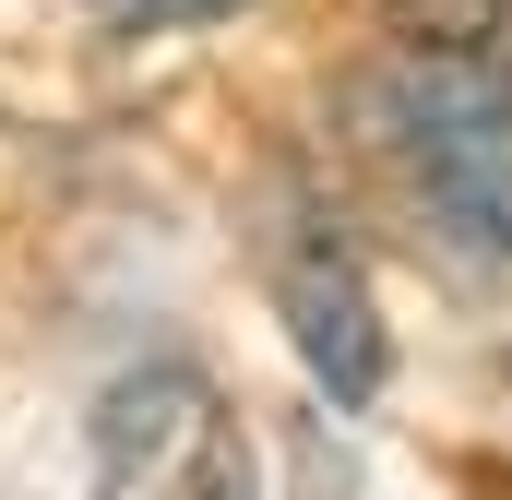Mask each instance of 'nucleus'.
I'll return each mask as SVG.
<instances>
[{
  "label": "nucleus",
  "mask_w": 512,
  "mask_h": 500,
  "mask_svg": "<svg viewBox=\"0 0 512 500\" xmlns=\"http://www.w3.org/2000/svg\"><path fill=\"white\" fill-rule=\"evenodd\" d=\"M120 36H167V24H203V12H227V0H96Z\"/></svg>",
  "instance_id": "obj_5"
},
{
  "label": "nucleus",
  "mask_w": 512,
  "mask_h": 500,
  "mask_svg": "<svg viewBox=\"0 0 512 500\" xmlns=\"http://www.w3.org/2000/svg\"><path fill=\"white\" fill-rule=\"evenodd\" d=\"M393 12H405L417 36H489V24H501V0H393Z\"/></svg>",
  "instance_id": "obj_4"
},
{
  "label": "nucleus",
  "mask_w": 512,
  "mask_h": 500,
  "mask_svg": "<svg viewBox=\"0 0 512 500\" xmlns=\"http://www.w3.org/2000/svg\"><path fill=\"white\" fill-rule=\"evenodd\" d=\"M84 477H96V500H262L251 441L191 358H143L96 393Z\"/></svg>",
  "instance_id": "obj_2"
},
{
  "label": "nucleus",
  "mask_w": 512,
  "mask_h": 500,
  "mask_svg": "<svg viewBox=\"0 0 512 500\" xmlns=\"http://www.w3.org/2000/svg\"><path fill=\"white\" fill-rule=\"evenodd\" d=\"M370 143L453 250L512 262V48L417 36L370 84Z\"/></svg>",
  "instance_id": "obj_1"
},
{
  "label": "nucleus",
  "mask_w": 512,
  "mask_h": 500,
  "mask_svg": "<svg viewBox=\"0 0 512 500\" xmlns=\"http://www.w3.org/2000/svg\"><path fill=\"white\" fill-rule=\"evenodd\" d=\"M262 286H274V322L298 334V358L310 381L334 393V405H370L393 370L382 346V298H370V274H358V250L334 239V215L322 203H274V227H262Z\"/></svg>",
  "instance_id": "obj_3"
}]
</instances>
